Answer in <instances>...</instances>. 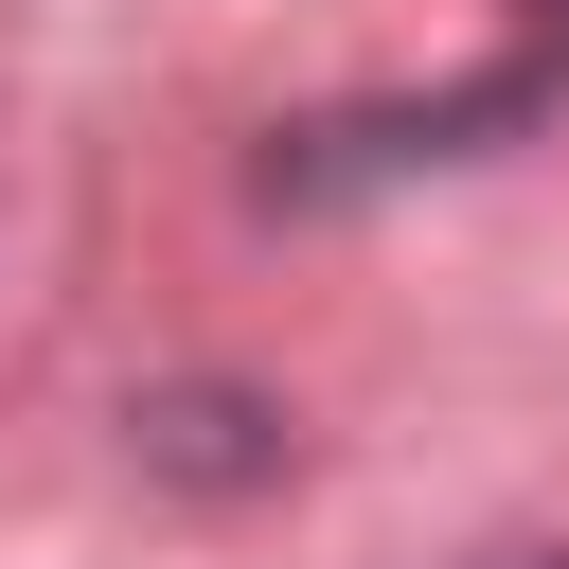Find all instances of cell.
Segmentation results:
<instances>
[{"label":"cell","mask_w":569,"mask_h":569,"mask_svg":"<svg viewBox=\"0 0 569 569\" xmlns=\"http://www.w3.org/2000/svg\"><path fill=\"white\" fill-rule=\"evenodd\" d=\"M498 569H569V551H498Z\"/></svg>","instance_id":"6da1fadb"},{"label":"cell","mask_w":569,"mask_h":569,"mask_svg":"<svg viewBox=\"0 0 569 569\" xmlns=\"http://www.w3.org/2000/svg\"><path fill=\"white\" fill-rule=\"evenodd\" d=\"M533 18H569V0H533Z\"/></svg>","instance_id":"7a4b0ae2"}]
</instances>
